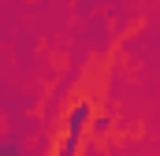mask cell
Returning <instances> with one entry per match:
<instances>
[{
    "label": "cell",
    "mask_w": 160,
    "mask_h": 156,
    "mask_svg": "<svg viewBox=\"0 0 160 156\" xmlns=\"http://www.w3.org/2000/svg\"><path fill=\"white\" fill-rule=\"evenodd\" d=\"M108 130V115H101V119H93V134H104Z\"/></svg>",
    "instance_id": "cell-1"
},
{
    "label": "cell",
    "mask_w": 160,
    "mask_h": 156,
    "mask_svg": "<svg viewBox=\"0 0 160 156\" xmlns=\"http://www.w3.org/2000/svg\"><path fill=\"white\" fill-rule=\"evenodd\" d=\"M0 156H15V145H11L8 138H0Z\"/></svg>",
    "instance_id": "cell-2"
}]
</instances>
